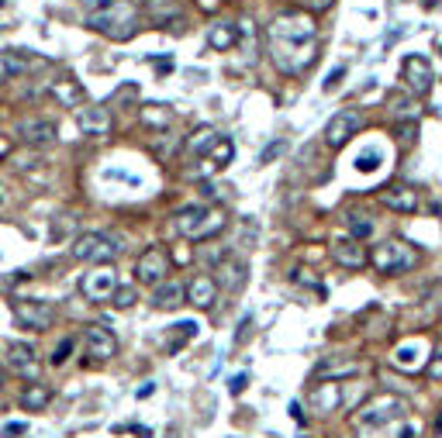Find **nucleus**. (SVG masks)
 Segmentation results:
<instances>
[{
    "label": "nucleus",
    "instance_id": "16",
    "mask_svg": "<svg viewBox=\"0 0 442 438\" xmlns=\"http://www.w3.org/2000/svg\"><path fill=\"white\" fill-rule=\"evenodd\" d=\"M332 263L342 270H363L370 263V255L356 239H335L332 241Z\"/></svg>",
    "mask_w": 442,
    "mask_h": 438
},
{
    "label": "nucleus",
    "instance_id": "35",
    "mask_svg": "<svg viewBox=\"0 0 442 438\" xmlns=\"http://www.w3.org/2000/svg\"><path fill=\"white\" fill-rule=\"evenodd\" d=\"M73 349H77V338H63V342L56 345V352H52V366H63L66 359L73 356Z\"/></svg>",
    "mask_w": 442,
    "mask_h": 438
},
{
    "label": "nucleus",
    "instance_id": "17",
    "mask_svg": "<svg viewBox=\"0 0 442 438\" xmlns=\"http://www.w3.org/2000/svg\"><path fill=\"white\" fill-rule=\"evenodd\" d=\"M360 373V359L353 356H328L318 362V376H325V380H332V383H339V380H346V376H356Z\"/></svg>",
    "mask_w": 442,
    "mask_h": 438
},
{
    "label": "nucleus",
    "instance_id": "13",
    "mask_svg": "<svg viewBox=\"0 0 442 438\" xmlns=\"http://www.w3.org/2000/svg\"><path fill=\"white\" fill-rule=\"evenodd\" d=\"M118 290V277H115V270L111 266H97L93 273H83L80 279V293L86 300H111V293Z\"/></svg>",
    "mask_w": 442,
    "mask_h": 438
},
{
    "label": "nucleus",
    "instance_id": "5",
    "mask_svg": "<svg viewBox=\"0 0 442 438\" xmlns=\"http://www.w3.org/2000/svg\"><path fill=\"white\" fill-rule=\"evenodd\" d=\"M270 39L273 41H318V28L304 11H287L277 14L270 25Z\"/></svg>",
    "mask_w": 442,
    "mask_h": 438
},
{
    "label": "nucleus",
    "instance_id": "1",
    "mask_svg": "<svg viewBox=\"0 0 442 438\" xmlns=\"http://www.w3.org/2000/svg\"><path fill=\"white\" fill-rule=\"evenodd\" d=\"M173 228H176V235H183V239H190V241H207L225 228V211L207 207V204L180 207L176 218H173Z\"/></svg>",
    "mask_w": 442,
    "mask_h": 438
},
{
    "label": "nucleus",
    "instance_id": "43",
    "mask_svg": "<svg viewBox=\"0 0 442 438\" xmlns=\"http://www.w3.org/2000/svg\"><path fill=\"white\" fill-rule=\"evenodd\" d=\"M280 152H283V142H270V145H266V152L259 156V162H270L273 156H280Z\"/></svg>",
    "mask_w": 442,
    "mask_h": 438
},
{
    "label": "nucleus",
    "instance_id": "22",
    "mask_svg": "<svg viewBox=\"0 0 442 438\" xmlns=\"http://www.w3.org/2000/svg\"><path fill=\"white\" fill-rule=\"evenodd\" d=\"M187 300V286L183 283H160L156 290H152V307H160V311H173V307H180Z\"/></svg>",
    "mask_w": 442,
    "mask_h": 438
},
{
    "label": "nucleus",
    "instance_id": "3",
    "mask_svg": "<svg viewBox=\"0 0 442 438\" xmlns=\"http://www.w3.org/2000/svg\"><path fill=\"white\" fill-rule=\"evenodd\" d=\"M270 59L280 73H304L318 59V41H273L270 39Z\"/></svg>",
    "mask_w": 442,
    "mask_h": 438
},
{
    "label": "nucleus",
    "instance_id": "7",
    "mask_svg": "<svg viewBox=\"0 0 442 438\" xmlns=\"http://www.w3.org/2000/svg\"><path fill=\"white\" fill-rule=\"evenodd\" d=\"M14 318L28 331H45L56 321V307L48 300H39V297H18L14 300Z\"/></svg>",
    "mask_w": 442,
    "mask_h": 438
},
{
    "label": "nucleus",
    "instance_id": "4",
    "mask_svg": "<svg viewBox=\"0 0 442 438\" xmlns=\"http://www.w3.org/2000/svg\"><path fill=\"white\" fill-rule=\"evenodd\" d=\"M70 252H73V259H80V263L108 266V263L118 259L121 245H118V239H111V235H104V232H83V235H77Z\"/></svg>",
    "mask_w": 442,
    "mask_h": 438
},
{
    "label": "nucleus",
    "instance_id": "39",
    "mask_svg": "<svg viewBox=\"0 0 442 438\" xmlns=\"http://www.w3.org/2000/svg\"><path fill=\"white\" fill-rule=\"evenodd\" d=\"M342 77H346V69H342V66H335V69H332V73H328V80H325V93H332V90H339V83H342Z\"/></svg>",
    "mask_w": 442,
    "mask_h": 438
},
{
    "label": "nucleus",
    "instance_id": "46",
    "mask_svg": "<svg viewBox=\"0 0 442 438\" xmlns=\"http://www.w3.org/2000/svg\"><path fill=\"white\" fill-rule=\"evenodd\" d=\"M242 387H245V376H235L232 380V394H242Z\"/></svg>",
    "mask_w": 442,
    "mask_h": 438
},
{
    "label": "nucleus",
    "instance_id": "41",
    "mask_svg": "<svg viewBox=\"0 0 442 438\" xmlns=\"http://www.w3.org/2000/svg\"><path fill=\"white\" fill-rule=\"evenodd\" d=\"M429 376H432V380H442V345L436 349V356L429 362Z\"/></svg>",
    "mask_w": 442,
    "mask_h": 438
},
{
    "label": "nucleus",
    "instance_id": "32",
    "mask_svg": "<svg viewBox=\"0 0 442 438\" xmlns=\"http://www.w3.org/2000/svg\"><path fill=\"white\" fill-rule=\"evenodd\" d=\"M173 328H176V338L166 345L169 352H176V349H180V345H183L190 335H197V324H194V321H180V324H173Z\"/></svg>",
    "mask_w": 442,
    "mask_h": 438
},
{
    "label": "nucleus",
    "instance_id": "20",
    "mask_svg": "<svg viewBox=\"0 0 442 438\" xmlns=\"http://www.w3.org/2000/svg\"><path fill=\"white\" fill-rule=\"evenodd\" d=\"M384 204L398 214H415L418 211V190L408 187V183H394V187L384 190Z\"/></svg>",
    "mask_w": 442,
    "mask_h": 438
},
{
    "label": "nucleus",
    "instance_id": "6",
    "mask_svg": "<svg viewBox=\"0 0 442 438\" xmlns=\"http://www.w3.org/2000/svg\"><path fill=\"white\" fill-rule=\"evenodd\" d=\"M415 248L411 245H404L401 239H387V241H380L377 248H373V255H370V263L380 270V273H404V270H411L415 266Z\"/></svg>",
    "mask_w": 442,
    "mask_h": 438
},
{
    "label": "nucleus",
    "instance_id": "48",
    "mask_svg": "<svg viewBox=\"0 0 442 438\" xmlns=\"http://www.w3.org/2000/svg\"><path fill=\"white\" fill-rule=\"evenodd\" d=\"M436 432H442V418H439V421H436Z\"/></svg>",
    "mask_w": 442,
    "mask_h": 438
},
{
    "label": "nucleus",
    "instance_id": "49",
    "mask_svg": "<svg viewBox=\"0 0 442 438\" xmlns=\"http://www.w3.org/2000/svg\"><path fill=\"white\" fill-rule=\"evenodd\" d=\"M0 204H4V183H0Z\"/></svg>",
    "mask_w": 442,
    "mask_h": 438
},
{
    "label": "nucleus",
    "instance_id": "28",
    "mask_svg": "<svg viewBox=\"0 0 442 438\" xmlns=\"http://www.w3.org/2000/svg\"><path fill=\"white\" fill-rule=\"evenodd\" d=\"M48 400H52V390L41 387V383H28V387L21 390V407H25V411H45Z\"/></svg>",
    "mask_w": 442,
    "mask_h": 438
},
{
    "label": "nucleus",
    "instance_id": "47",
    "mask_svg": "<svg viewBox=\"0 0 442 438\" xmlns=\"http://www.w3.org/2000/svg\"><path fill=\"white\" fill-rule=\"evenodd\" d=\"M4 380H7V376H4V366H0V390H4Z\"/></svg>",
    "mask_w": 442,
    "mask_h": 438
},
{
    "label": "nucleus",
    "instance_id": "14",
    "mask_svg": "<svg viewBox=\"0 0 442 438\" xmlns=\"http://www.w3.org/2000/svg\"><path fill=\"white\" fill-rule=\"evenodd\" d=\"M83 345H86V356L97 359V362H108V359L118 356V338L104 328V324H93V328H86V335H83Z\"/></svg>",
    "mask_w": 442,
    "mask_h": 438
},
{
    "label": "nucleus",
    "instance_id": "2",
    "mask_svg": "<svg viewBox=\"0 0 442 438\" xmlns=\"http://www.w3.org/2000/svg\"><path fill=\"white\" fill-rule=\"evenodd\" d=\"M86 28H93V32H100V35H108V39H115V41H124V39H131L135 28H138V11H135L131 0H118L111 7L90 11Z\"/></svg>",
    "mask_w": 442,
    "mask_h": 438
},
{
    "label": "nucleus",
    "instance_id": "10",
    "mask_svg": "<svg viewBox=\"0 0 442 438\" xmlns=\"http://www.w3.org/2000/svg\"><path fill=\"white\" fill-rule=\"evenodd\" d=\"M169 273V255L162 252L160 245H152V248H145L142 255H138V263H135V279L142 283V286H160L162 279Z\"/></svg>",
    "mask_w": 442,
    "mask_h": 438
},
{
    "label": "nucleus",
    "instance_id": "31",
    "mask_svg": "<svg viewBox=\"0 0 442 438\" xmlns=\"http://www.w3.org/2000/svg\"><path fill=\"white\" fill-rule=\"evenodd\" d=\"M418 352H422V342H408V345H398V352H394V362L398 366H415L418 362Z\"/></svg>",
    "mask_w": 442,
    "mask_h": 438
},
{
    "label": "nucleus",
    "instance_id": "30",
    "mask_svg": "<svg viewBox=\"0 0 442 438\" xmlns=\"http://www.w3.org/2000/svg\"><path fill=\"white\" fill-rule=\"evenodd\" d=\"M346 225H349V235L356 241L370 239L373 235V221L366 218V214H356V211H346Z\"/></svg>",
    "mask_w": 442,
    "mask_h": 438
},
{
    "label": "nucleus",
    "instance_id": "8",
    "mask_svg": "<svg viewBox=\"0 0 442 438\" xmlns=\"http://www.w3.org/2000/svg\"><path fill=\"white\" fill-rule=\"evenodd\" d=\"M363 124V111L356 107H342V111H335L332 121L325 124V145L328 149H342V145H349V138L360 131Z\"/></svg>",
    "mask_w": 442,
    "mask_h": 438
},
{
    "label": "nucleus",
    "instance_id": "44",
    "mask_svg": "<svg viewBox=\"0 0 442 438\" xmlns=\"http://www.w3.org/2000/svg\"><path fill=\"white\" fill-rule=\"evenodd\" d=\"M332 4H335V0H304V7H308V11H315V14H318V11H328Z\"/></svg>",
    "mask_w": 442,
    "mask_h": 438
},
{
    "label": "nucleus",
    "instance_id": "38",
    "mask_svg": "<svg viewBox=\"0 0 442 438\" xmlns=\"http://www.w3.org/2000/svg\"><path fill=\"white\" fill-rule=\"evenodd\" d=\"M377 166H380V156H377L373 149H370V152H363L360 159H356V169H363V173H373Z\"/></svg>",
    "mask_w": 442,
    "mask_h": 438
},
{
    "label": "nucleus",
    "instance_id": "25",
    "mask_svg": "<svg viewBox=\"0 0 442 438\" xmlns=\"http://www.w3.org/2000/svg\"><path fill=\"white\" fill-rule=\"evenodd\" d=\"M235 41H239L235 25H228V21H218V25H211V32H207V45H211L214 52H228Z\"/></svg>",
    "mask_w": 442,
    "mask_h": 438
},
{
    "label": "nucleus",
    "instance_id": "12",
    "mask_svg": "<svg viewBox=\"0 0 442 438\" xmlns=\"http://www.w3.org/2000/svg\"><path fill=\"white\" fill-rule=\"evenodd\" d=\"M401 80L404 86L415 93V97H425L429 90H432V83H436V77H432V66H429V59L425 55H408L401 66Z\"/></svg>",
    "mask_w": 442,
    "mask_h": 438
},
{
    "label": "nucleus",
    "instance_id": "19",
    "mask_svg": "<svg viewBox=\"0 0 442 438\" xmlns=\"http://www.w3.org/2000/svg\"><path fill=\"white\" fill-rule=\"evenodd\" d=\"M77 124L83 135H108L111 131V111L108 107H80L77 111Z\"/></svg>",
    "mask_w": 442,
    "mask_h": 438
},
{
    "label": "nucleus",
    "instance_id": "40",
    "mask_svg": "<svg viewBox=\"0 0 442 438\" xmlns=\"http://www.w3.org/2000/svg\"><path fill=\"white\" fill-rule=\"evenodd\" d=\"M415 131H418V124H415V121H404V124H398V138H401L404 145L415 138Z\"/></svg>",
    "mask_w": 442,
    "mask_h": 438
},
{
    "label": "nucleus",
    "instance_id": "9",
    "mask_svg": "<svg viewBox=\"0 0 442 438\" xmlns=\"http://www.w3.org/2000/svg\"><path fill=\"white\" fill-rule=\"evenodd\" d=\"M401 418H404V404L398 397H373L360 411L363 428H387V425H398Z\"/></svg>",
    "mask_w": 442,
    "mask_h": 438
},
{
    "label": "nucleus",
    "instance_id": "37",
    "mask_svg": "<svg viewBox=\"0 0 442 438\" xmlns=\"http://www.w3.org/2000/svg\"><path fill=\"white\" fill-rule=\"evenodd\" d=\"M111 300H115V307H131L135 304V286H118L111 293Z\"/></svg>",
    "mask_w": 442,
    "mask_h": 438
},
{
    "label": "nucleus",
    "instance_id": "34",
    "mask_svg": "<svg viewBox=\"0 0 442 438\" xmlns=\"http://www.w3.org/2000/svg\"><path fill=\"white\" fill-rule=\"evenodd\" d=\"M211 152H214V166H221V169H225V166L232 162V156H235V145H232L228 138H221V142H214V149H211Z\"/></svg>",
    "mask_w": 442,
    "mask_h": 438
},
{
    "label": "nucleus",
    "instance_id": "33",
    "mask_svg": "<svg viewBox=\"0 0 442 438\" xmlns=\"http://www.w3.org/2000/svg\"><path fill=\"white\" fill-rule=\"evenodd\" d=\"M142 121H145V124H160V128H166V124H169V111H166L162 104H149V107L142 111Z\"/></svg>",
    "mask_w": 442,
    "mask_h": 438
},
{
    "label": "nucleus",
    "instance_id": "29",
    "mask_svg": "<svg viewBox=\"0 0 442 438\" xmlns=\"http://www.w3.org/2000/svg\"><path fill=\"white\" fill-rule=\"evenodd\" d=\"M145 11H149V18H152L156 25H166V21H176V18H180V4H176V0H149Z\"/></svg>",
    "mask_w": 442,
    "mask_h": 438
},
{
    "label": "nucleus",
    "instance_id": "24",
    "mask_svg": "<svg viewBox=\"0 0 442 438\" xmlns=\"http://www.w3.org/2000/svg\"><path fill=\"white\" fill-rule=\"evenodd\" d=\"M35 62L25 59L21 52H0V83L4 80H14V77H25Z\"/></svg>",
    "mask_w": 442,
    "mask_h": 438
},
{
    "label": "nucleus",
    "instance_id": "18",
    "mask_svg": "<svg viewBox=\"0 0 442 438\" xmlns=\"http://www.w3.org/2000/svg\"><path fill=\"white\" fill-rule=\"evenodd\" d=\"M187 300H190L194 307H201V311H211L214 300H218V283H214V277L190 279V283H187Z\"/></svg>",
    "mask_w": 442,
    "mask_h": 438
},
{
    "label": "nucleus",
    "instance_id": "23",
    "mask_svg": "<svg viewBox=\"0 0 442 438\" xmlns=\"http://www.w3.org/2000/svg\"><path fill=\"white\" fill-rule=\"evenodd\" d=\"M311 407L315 411H322V414H332V411H339L342 407V394H339V383H318L315 390H311Z\"/></svg>",
    "mask_w": 442,
    "mask_h": 438
},
{
    "label": "nucleus",
    "instance_id": "27",
    "mask_svg": "<svg viewBox=\"0 0 442 438\" xmlns=\"http://www.w3.org/2000/svg\"><path fill=\"white\" fill-rule=\"evenodd\" d=\"M214 142H218V131H214L211 124H204V128H197V131L187 138V152H190V156H207V152L214 149Z\"/></svg>",
    "mask_w": 442,
    "mask_h": 438
},
{
    "label": "nucleus",
    "instance_id": "26",
    "mask_svg": "<svg viewBox=\"0 0 442 438\" xmlns=\"http://www.w3.org/2000/svg\"><path fill=\"white\" fill-rule=\"evenodd\" d=\"M48 93L52 97H59L66 107H73V104H80L83 100V90H80V83L73 80V77H63V80H52L48 83Z\"/></svg>",
    "mask_w": 442,
    "mask_h": 438
},
{
    "label": "nucleus",
    "instance_id": "45",
    "mask_svg": "<svg viewBox=\"0 0 442 438\" xmlns=\"http://www.w3.org/2000/svg\"><path fill=\"white\" fill-rule=\"evenodd\" d=\"M83 7H90V11H100V7H111V4H118V0H80Z\"/></svg>",
    "mask_w": 442,
    "mask_h": 438
},
{
    "label": "nucleus",
    "instance_id": "21",
    "mask_svg": "<svg viewBox=\"0 0 442 438\" xmlns=\"http://www.w3.org/2000/svg\"><path fill=\"white\" fill-rule=\"evenodd\" d=\"M221 290H239L245 283V263L235 255H221L218 259V279H214Z\"/></svg>",
    "mask_w": 442,
    "mask_h": 438
},
{
    "label": "nucleus",
    "instance_id": "11",
    "mask_svg": "<svg viewBox=\"0 0 442 438\" xmlns=\"http://www.w3.org/2000/svg\"><path fill=\"white\" fill-rule=\"evenodd\" d=\"M14 138L32 149H48L56 142V124L45 118H21L14 124Z\"/></svg>",
    "mask_w": 442,
    "mask_h": 438
},
{
    "label": "nucleus",
    "instance_id": "36",
    "mask_svg": "<svg viewBox=\"0 0 442 438\" xmlns=\"http://www.w3.org/2000/svg\"><path fill=\"white\" fill-rule=\"evenodd\" d=\"M387 104H391L394 114H411V107H415V100L404 97V93H387Z\"/></svg>",
    "mask_w": 442,
    "mask_h": 438
},
{
    "label": "nucleus",
    "instance_id": "42",
    "mask_svg": "<svg viewBox=\"0 0 442 438\" xmlns=\"http://www.w3.org/2000/svg\"><path fill=\"white\" fill-rule=\"evenodd\" d=\"M25 428H28V425H25V421H7V425H4V438L25 435Z\"/></svg>",
    "mask_w": 442,
    "mask_h": 438
},
{
    "label": "nucleus",
    "instance_id": "15",
    "mask_svg": "<svg viewBox=\"0 0 442 438\" xmlns=\"http://www.w3.org/2000/svg\"><path fill=\"white\" fill-rule=\"evenodd\" d=\"M7 366L18 373V376H25V380H39L41 376V362H39V352L32 349V345H25V342H14L11 349H7Z\"/></svg>",
    "mask_w": 442,
    "mask_h": 438
}]
</instances>
